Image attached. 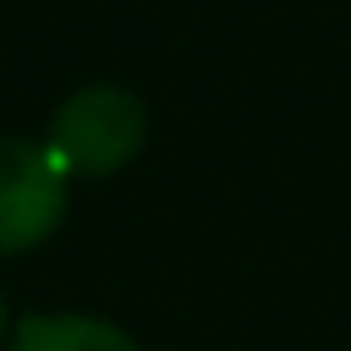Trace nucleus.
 Wrapping results in <instances>:
<instances>
[{"label": "nucleus", "instance_id": "3", "mask_svg": "<svg viewBox=\"0 0 351 351\" xmlns=\"http://www.w3.org/2000/svg\"><path fill=\"white\" fill-rule=\"evenodd\" d=\"M0 351H143V340L104 313L55 307V313H22Z\"/></svg>", "mask_w": 351, "mask_h": 351}, {"label": "nucleus", "instance_id": "2", "mask_svg": "<svg viewBox=\"0 0 351 351\" xmlns=\"http://www.w3.org/2000/svg\"><path fill=\"white\" fill-rule=\"evenodd\" d=\"M71 208V176L44 137H0V258L44 247Z\"/></svg>", "mask_w": 351, "mask_h": 351}, {"label": "nucleus", "instance_id": "4", "mask_svg": "<svg viewBox=\"0 0 351 351\" xmlns=\"http://www.w3.org/2000/svg\"><path fill=\"white\" fill-rule=\"evenodd\" d=\"M11 324H16V318H11V302H5V291H0V346L11 340Z\"/></svg>", "mask_w": 351, "mask_h": 351}, {"label": "nucleus", "instance_id": "1", "mask_svg": "<svg viewBox=\"0 0 351 351\" xmlns=\"http://www.w3.org/2000/svg\"><path fill=\"white\" fill-rule=\"evenodd\" d=\"M44 148L71 181L121 176L148 148V104L121 82H82L49 110Z\"/></svg>", "mask_w": 351, "mask_h": 351}]
</instances>
